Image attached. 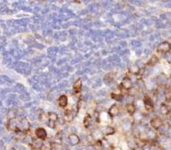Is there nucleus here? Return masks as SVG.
<instances>
[{
    "mask_svg": "<svg viewBox=\"0 0 171 150\" xmlns=\"http://www.w3.org/2000/svg\"><path fill=\"white\" fill-rule=\"evenodd\" d=\"M82 86H83V83L81 79H77L74 84H72V91H74V94H79L81 92L82 90Z\"/></svg>",
    "mask_w": 171,
    "mask_h": 150,
    "instance_id": "10",
    "label": "nucleus"
},
{
    "mask_svg": "<svg viewBox=\"0 0 171 150\" xmlns=\"http://www.w3.org/2000/svg\"><path fill=\"white\" fill-rule=\"evenodd\" d=\"M68 140L71 146H77L81 143L80 137H79L76 133H71L68 137Z\"/></svg>",
    "mask_w": 171,
    "mask_h": 150,
    "instance_id": "8",
    "label": "nucleus"
},
{
    "mask_svg": "<svg viewBox=\"0 0 171 150\" xmlns=\"http://www.w3.org/2000/svg\"><path fill=\"white\" fill-rule=\"evenodd\" d=\"M126 111L130 115H135L136 113V106L134 102H130L126 104Z\"/></svg>",
    "mask_w": 171,
    "mask_h": 150,
    "instance_id": "11",
    "label": "nucleus"
},
{
    "mask_svg": "<svg viewBox=\"0 0 171 150\" xmlns=\"http://www.w3.org/2000/svg\"><path fill=\"white\" fill-rule=\"evenodd\" d=\"M129 72L135 75V76H138V75H140V73H141V69L138 67L136 64L131 65L130 68H129Z\"/></svg>",
    "mask_w": 171,
    "mask_h": 150,
    "instance_id": "12",
    "label": "nucleus"
},
{
    "mask_svg": "<svg viewBox=\"0 0 171 150\" xmlns=\"http://www.w3.org/2000/svg\"><path fill=\"white\" fill-rule=\"evenodd\" d=\"M47 119L49 121H53V122H57L58 120V115L55 112H49L47 114Z\"/></svg>",
    "mask_w": 171,
    "mask_h": 150,
    "instance_id": "16",
    "label": "nucleus"
},
{
    "mask_svg": "<svg viewBox=\"0 0 171 150\" xmlns=\"http://www.w3.org/2000/svg\"><path fill=\"white\" fill-rule=\"evenodd\" d=\"M47 126L50 128V129H55L56 126H57V123L56 122H53V121H49L47 122Z\"/></svg>",
    "mask_w": 171,
    "mask_h": 150,
    "instance_id": "21",
    "label": "nucleus"
},
{
    "mask_svg": "<svg viewBox=\"0 0 171 150\" xmlns=\"http://www.w3.org/2000/svg\"><path fill=\"white\" fill-rule=\"evenodd\" d=\"M74 114H72L71 110V109H66L65 110V121H71L74 120Z\"/></svg>",
    "mask_w": 171,
    "mask_h": 150,
    "instance_id": "15",
    "label": "nucleus"
},
{
    "mask_svg": "<svg viewBox=\"0 0 171 150\" xmlns=\"http://www.w3.org/2000/svg\"><path fill=\"white\" fill-rule=\"evenodd\" d=\"M158 63H159V57L154 55L151 56L149 59V61L147 62V66L153 67V66H155V65L158 64Z\"/></svg>",
    "mask_w": 171,
    "mask_h": 150,
    "instance_id": "13",
    "label": "nucleus"
},
{
    "mask_svg": "<svg viewBox=\"0 0 171 150\" xmlns=\"http://www.w3.org/2000/svg\"><path fill=\"white\" fill-rule=\"evenodd\" d=\"M58 105L62 109H67L68 107V97L66 95H61L57 100Z\"/></svg>",
    "mask_w": 171,
    "mask_h": 150,
    "instance_id": "9",
    "label": "nucleus"
},
{
    "mask_svg": "<svg viewBox=\"0 0 171 150\" xmlns=\"http://www.w3.org/2000/svg\"><path fill=\"white\" fill-rule=\"evenodd\" d=\"M171 51V44L168 41H163L157 46V52L160 54H167Z\"/></svg>",
    "mask_w": 171,
    "mask_h": 150,
    "instance_id": "2",
    "label": "nucleus"
},
{
    "mask_svg": "<svg viewBox=\"0 0 171 150\" xmlns=\"http://www.w3.org/2000/svg\"><path fill=\"white\" fill-rule=\"evenodd\" d=\"M160 112L163 115H167L170 113V108L167 105V104H162L160 107Z\"/></svg>",
    "mask_w": 171,
    "mask_h": 150,
    "instance_id": "18",
    "label": "nucleus"
},
{
    "mask_svg": "<svg viewBox=\"0 0 171 150\" xmlns=\"http://www.w3.org/2000/svg\"><path fill=\"white\" fill-rule=\"evenodd\" d=\"M120 87L123 89V90H126V92H128L129 90H131L133 88V81L130 77L128 76H125L123 79L121 80V83H120Z\"/></svg>",
    "mask_w": 171,
    "mask_h": 150,
    "instance_id": "3",
    "label": "nucleus"
},
{
    "mask_svg": "<svg viewBox=\"0 0 171 150\" xmlns=\"http://www.w3.org/2000/svg\"><path fill=\"white\" fill-rule=\"evenodd\" d=\"M41 150H53V148H52V146H51L50 143H48V145H46V143H43V145H42Z\"/></svg>",
    "mask_w": 171,
    "mask_h": 150,
    "instance_id": "20",
    "label": "nucleus"
},
{
    "mask_svg": "<svg viewBox=\"0 0 171 150\" xmlns=\"http://www.w3.org/2000/svg\"><path fill=\"white\" fill-rule=\"evenodd\" d=\"M149 150H163V148L159 143H152L149 145Z\"/></svg>",
    "mask_w": 171,
    "mask_h": 150,
    "instance_id": "19",
    "label": "nucleus"
},
{
    "mask_svg": "<svg viewBox=\"0 0 171 150\" xmlns=\"http://www.w3.org/2000/svg\"><path fill=\"white\" fill-rule=\"evenodd\" d=\"M143 104H144V107L146 109L148 112H150L152 111L154 108V103L152 101V100L150 99L149 96H145L144 99H143Z\"/></svg>",
    "mask_w": 171,
    "mask_h": 150,
    "instance_id": "5",
    "label": "nucleus"
},
{
    "mask_svg": "<svg viewBox=\"0 0 171 150\" xmlns=\"http://www.w3.org/2000/svg\"><path fill=\"white\" fill-rule=\"evenodd\" d=\"M35 135L39 140L45 141L47 139V132H46V129L43 128H38L35 130Z\"/></svg>",
    "mask_w": 171,
    "mask_h": 150,
    "instance_id": "6",
    "label": "nucleus"
},
{
    "mask_svg": "<svg viewBox=\"0 0 171 150\" xmlns=\"http://www.w3.org/2000/svg\"><path fill=\"white\" fill-rule=\"evenodd\" d=\"M91 122H92V117L90 115H86V116L84 117V120H83V124H84V127L85 128H88L91 125Z\"/></svg>",
    "mask_w": 171,
    "mask_h": 150,
    "instance_id": "17",
    "label": "nucleus"
},
{
    "mask_svg": "<svg viewBox=\"0 0 171 150\" xmlns=\"http://www.w3.org/2000/svg\"><path fill=\"white\" fill-rule=\"evenodd\" d=\"M149 125L151 127V129H154V130H158L160 129L163 125H164V121L161 117L159 116H155L153 118H151L150 121H149Z\"/></svg>",
    "mask_w": 171,
    "mask_h": 150,
    "instance_id": "1",
    "label": "nucleus"
},
{
    "mask_svg": "<svg viewBox=\"0 0 171 150\" xmlns=\"http://www.w3.org/2000/svg\"><path fill=\"white\" fill-rule=\"evenodd\" d=\"M115 133H116V129L110 125L104 126L102 129V134H103V136H105V137L114 135Z\"/></svg>",
    "mask_w": 171,
    "mask_h": 150,
    "instance_id": "7",
    "label": "nucleus"
},
{
    "mask_svg": "<svg viewBox=\"0 0 171 150\" xmlns=\"http://www.w3.org/2000/svg\"><path fill=\"white\" fill-rule=\"evenodd\" d=\"M120 108L117 104H113V105H111L107 111V115L110 116V118H113V117L117 116L120 115Z\"/></svg>",
    "mask_w": 171,
    "mask_h": 150,
    "instance_id": "4",
    "label": "nucleus"
},
{
    "mask_svg": "<svg viewBox=\"0 0 171 150\" xmlns=\"http://www.w3.org/2000/svg\"><path fill=\"white\" fill-rule=\"evenodd\" d=\"M110 97L117 101H121L123 100V95L121 92H116V91H114V92H112L110 94Z\"/></svg>",
    "mask_w": 171,
    "mask_h": 150,
    "instance_id": "14",
    "label": "nucleus"
}]
</instances>
